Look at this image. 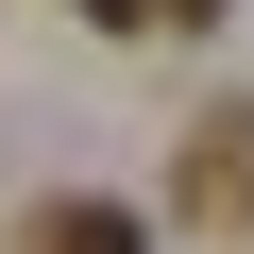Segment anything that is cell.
I'll return each instance as SVG.
<instances>
[{
	"label": "cell",
	"instance_id": "3957f363",
	"mask_svg": "<svg viewBox=\"0 0 254 254\" xmlns=\"http://www.w3.org/2000/svg\"><path fill=\"white\" fill-rule=\"evenodd\" d=\"M153 17H220V0H153Z\"/></svg>",
	"mask_w": 254,
	"mask_h": 254
},
{
	"label": "cell",
	"instance_id": "7a4b0ae2",
	"mask_svg": "<svg viewBox=\"0 0 254 254\" xmlns=\"http://www.w3.org/2000/svg\"><path fill=\"white\" fill-rule=\"evenodd\" d=\"M17 254H153V220H136V203H34Z\"/></svg>",
	"mask_w": 254,
	"mask_h": 254
},
{
	"label": "cell",
	"instance_id": "6da1fadb",
	"mask_svg": "<svg viewBox=\"0 0 254 254\" xmlns=\"http://www.w3.org/2000/svg\"><path fill=\"white\" fill-rule=\"evenodd\" d=\"M187 220H254V102H220L187 136Z\"/></svg>",
	"mask_w": 254,
	"mask_h": 254
}]
</instances>
